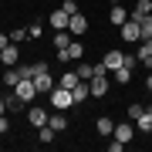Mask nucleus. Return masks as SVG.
<instances>
[{"label":"nucleus","instance_id":"a878e982","mask_svg":"<svg viewBox=\"0 0 152 152\" xmlns=\"http://www.w3.org/2000/svg\"><path fill=\"white\" fill-rule=\"evenodd\" d=\"M54 135L58 132L51 129V125H41V142H54Z\"/></svg>","mask_w":152,"mask_h":152},{"label":"nucleus","instance_id":"39448f33","mask_svg":"<svg viewBox=\"0 0 152 152\" xmlns=\"http://www.w3.org/2000/svg\"><path fill=\"white\" fill-rule=\"evenodd\" d=\"M88 88H91V98H105L108 95V75H95L88 81Z\"/></svg>","mask_w":152,"mask_h":152},{"label":"nucleus","instance_id":"aec40b11","mask_svg":"<svg viewBox=\"0 0 152 152\" xmlns=\"http://www.w3.org/2000/svg\"><path fill=\"white\" fill-rule=\"evenodd\" d=\"M81 54H85V44H81V41H71V44H68V58H71V61H81Z\"/></svg>","mask_w":152,"mask_h":152},{"label":"nucleus","instance_id":"72a5a7b5","mask_svg":"<svg viewBox=\"0 0 152 152\" xmlns=\"http://www.w3.org/2000/svg\"><path fill=\"white\" fill-rule=\"evenodd\" d=\"M0 115H7V102H4V98H0Z\"/></svg>","mask_w":152,"mask_h":152},{"label":"nucleus","instance_id":"dca6fc26","mask_svg":"<svg viewBox=\"0 0 152 152\" xmlns=\"http://www.w3.org/2000/svg\"><path fill=\"white\" fill-rule=\"evenodd\" d=\"M112 139H118V142H129V139H132V125H129V122H122V125H115V132H112Z\"/></svg>","mask_w":152,"mask_h":152},{"label":"nucleus","instance_id":"7ed1b4c3","mask_svg":"<svg viewBox=\"0 0 152 152\" xmlns=\"http://www.w3.org/2000/svg\"><path fill=\"white\" fill-rule=\"evenodd\" d=\"M14 91H17V98H24V102H34V98H37V88H34V78H20V81L14 85Z\"/></svg>","mask_w":152,"mask_h":152},{"label":"nucleus","instance_id":"c756f323","mask_svg":"<svg viewBox=\"0 0 152 152\" xmlns=\"http://www.w3.org/2000/svg\"><path fill=\"white\" fill-rule=\"evenodd\" d=\"M61 7H64V10H68L71 17H75V14H78V4H75V0H61Z\"/></svg>","mask_w":152,"mask_h":152},{"label":"nucleus","instance_id":"1a4fd4ad","mask_svg":"<svg viewBox=\"0 0 152 152\" xmlns=\"http://www.w3.org/2000/svg\"><path fill=\"white\" fill-rule=\"evenodd\" d=\"M68 31H71V34H85V31H88V17H85L81 10H78V14L68 20Z\"/></svg>","mask_w":152,"mask_h":152},{"label":"nucleus","instance_id":"f257e3e1","mask_svg":"<svg viewBox=\"0 0 152 152\" xmlns=\"http://www.w3.org/2000/svg\"><path fill=\"white\" fill-rule=\"evenodd\" d=\"M51 108H58V112H68L71 108V105H75V102H71V88H64V85H58V88H51Z\"/></svg>","mask_w":152,"mask_h":152},{"label":"nucleus","instance_id":"5701e85b","mask_svg":"<svg viewBox=\"0 0 152 152\" xmlns=\"http://www.w3.org/2000/svg\"><path fill=\"white\" fill-rule=\"evenodd\" d=\"M78 81H81V78H78V71H64V75H61V81H58V85H64V88H75Z\"/></svg>","mask_w":152,"mask_h":152},{"label":"nucleus","instance_id":"f8f14e48","mask_svg":"<svg viewBox=\"0 0 152 152\" xmlns=\"http://www.w3.org/2000/svg\"><path fill=\"white\" fill-rule=\"evenodd\" d=\"M0 61H4L7 68H17V61H20V54H17V44H10V48L0 51Z\"/></svg>","mask_w":152,"mask_h":152},{"label":"nucleus","instance_id":"6ab92c4d","mask_svg":"<svg viewBox=\"0 0 152 152\" xmlns=\"http://www.w3.org/2000/svg\"><path fill=\"white\" fill-rule=\"evenodd\" d=\"M48 125H51V129H54V132H64V125H68V118H64V115H61V112L54 108V115H51V118H48Z\"/></svg>","mask_w":152,"mask_h":152},{"label":"nucleus","instance_id":"a211bd4d","mask_svg":"<svg viewBox=\"0 0 152 152\" xmlns=\"http://www.w3.org/2000/svg\"><path fill=\"white\" fill-rule=\"evenodd\" d=\"M135 125H139V132H152V108L142 112L139 118H135Z\"/></svg>","mask_w":152,"mask_h":152},{"label":"nucleus","instance_id":"9d476101","mask_svg":"<svg viewBox=\"0 0 152 152\" xmlns=\"http://www.w3.org/2000/svg\"><path fill=\"white\" fill-rule=\"evenodd\" d=\"M108 20L115 24V27H122V24L129 20V10H125L122 4H112V10H108Z\"/></svg>","mask_w":152,"mask_h":152},{"label":"nucleus","instance_id":"b1692460","mask_svg":"<svg viewBox=\"0 0 152 152\" xmlns=\"http://www.w3.org/2000/svg\"><path fill=\"white\" fill-rule=\"evenodd\" d=\"M75 71H78V78H81V81H91V78H95V64H78Z\"/></svg>","mask_w":152,"mask_h":152},{"label":"nucleus","instance_id":"9b49d317","mask_svg":"<svg viewBox=\"0 0 152 152\" xmlns=\"http://www.w3.org/2000/svg\"><path fill=\"white\" fill-rule=\"evenodd\" d=\"M125 58H129V54H122V51H108L102 64L108 68V71H115V68H122V64H125Z\"/></svg>","mask_w":152,"mask_h":152},{"label":"nucleus","instance_id":"ddd939ff","mask_svg":"<svg viewBox=\"0 0 152 152\" xmlns=\"http://www.w3.org/2000/svg\"><path fill=\"white\" fill-rule=\"evenodd\" d=\"M145 14H152V0H135V7H132L129 17H135V20H139V17H145Z\"/></svg>","mask_w":152,"mask_h":152},{"label":"nucleus","instance_id":"4468645a","mask_svg":"<svg viewBox=\"0 0 152 152\" xmlns=\"http://www.w3.org/2000/svg\"><path fill=\"white\" fill-rule=\"evenodd\" d=\"M95 125H98V135H112V132H115V122L108 118V115H98Z\"/></svg>","mask_w":152,"mask_h":152},{"label":"nucleus","instance_id":"c9c22d12","mask_svg":"<svg viewBox=\"0 0 152 152\" xmlns=\"http://www.w3.org/2000/svg\"><path fill=\"white\" fill-rule=\"evenodd\" d=\"M145 64H149V71H152V58H149V61H145Z\"/></svg>","mask_w":152,"mask_h":152},{"label":"nucleus","instance_id":"cd10ccee","mask_svg":"<svg viewBox=\"0 0 152 152\" xmlns=\"http://www.w3.org/2000/svg\"><path fill=\"white\" fill-rule=\"evenodd\" d=\"M142 112H145V105H129V118H132V122H135Z\"/></svg>","mask_w":152,"mask_h":152},{"label":"nucleus","instance_id":"f3484780","mask_svg":"<svg viewBox=\"0 0 152 152\" xmlns=\"http://www.w3.org/2000/svg\"><path fill=\"white\" fill-rule=\"evenodd\" d=\"M139 31H142V41H152V14L139 17Z\"/></svg>","mask_w":152,"mask_h":152},{"label":"nucleus","instance_id":"393cba45","mask_svg":"<svg viewBox=\"0 0 152 152\" xmlns=\"http://www.w3.org/2000/svg\"><path fill=\"white\" fill-rule=\"evenodd\" d=\"M71 44V31H58L54 34V48H68Z\"/></svg>","mask_w":152,"mask_h":152},{"label":"nucleus","instance_id":"bb28decb","mask_svg":"<svg viewBox=\"0 0 152 152\" xmlns=\"http://www.w3.org/2000/svg\"><path fill=\"white\" fill-rule=\"evenodd\" d=\"M27 37H34V41H37V37H44V27H41L37 20H34L31 27H27Z\"/></svg>","mask_w":152,"mask_h":152},{"label":"nucleus","instance_id":"0eeeda50","mask_svg":"<svg viewBox=\"0 0 152 152\" xmlns=\"http://www.w3.org/2000/svg\"><path fill=\"white\" fill-rule=\"evenodd\" d=\"M48 118H51V112H44V108H27V122L34 125V129L48 125Z\"/></svg>","mask_w":152,"mask_h":152},{"label":"nucleus","instance_id":"6e6552de","mask_svg":"<svg viewBox=\"0 0 152 152\" xmlns=\"http://www.w3.org/2000/svg\"><path fill=\"white\" fill-rule=\"evenodd\" d=\"M85 98H91V88H88V81H78L75 88H71V102H75V105H81Z\"/></svg>","mask_w":152,"mask_h":152},{"label":"nucleus","instance_id":"2eb2a0df","mask_svg":"<svg viewBox=\"0 0 152 152\" xmlns=\"http://www.w3.org/2000/svg\"><path fill=\"white\" fill-rule=\"evenodd\" d=\"M4 102H7V112H20V108H27V102H24V98H17V91H10Z\"/></svg>","mask_w":152,"mask_h":152},{"label":"nucleus","instance_id":"2f4dec72","mask_svg":"<svg viewBox=\"0 0 152 152\" xmlns=\"http://www.w3.org/2000/svg\"><path fill=\"white\" fill-rule=\"evenodd\" d=\"M122 149H125V142H118V139L108 142V152H122Z\"/></svg>","mask_w":152,"mask_h":152},{"label":"nucleus","instance_id":"f704fd0d","mask_svg":"<svg viewBox=\"0 0 152 152\" xmlns=\"http://www.w3.org/2000/svg\"><path fill=\"white\" fill-rule=\"evenodd\" d=\"M145 88H149V91H152V71H149V78H145Z\"/></svg>","mask_w":152,"mask_h":152},{"label":"nucleus","instance_id":"c85d7f7f","mask_svg":"<svg viewBox=\"0 0 152 152\" xmlns=\"http://www.w3.org/2000/svg\"><path fill=\"white\" fill-rule=\"evenodd\" d=\"M10 41H14V44H20V41H27V31H20V27H17V31H10Z\"/></svg>","mask_w":152,"mask_h":152},{"label":"nucleus","instance_id":"20e7f679","mask_svg":"<svg viewBox=\"0 0 152 152\" xmlns=\"http://www.w3.org/2000/svg\"><path fill=\"white\" fill-rule=\"evenodd\" d=\"M118 34H122L129 44H139V41H142V31H139V20H135V17H129V20L118 27Z\"/></svg>","mask_w":152,"mask_h":152},{"label":"nucleus","instance_id":"412c9836","mask_svg":"<svg viewBox=\"0 0 152 152\" xmlns=\"http://www.w3.org/2000/svg\"><path fill=\"white\" fill-rule=\"evenodd\" d=\"M112 75H115V81H118V85H129V81H132V68H125V64L115 68Z\"/></svg>","mask_w":152,"mask_h":152},{"label":"nucleus","instance_id":"4be33fe9","mask_svg":"<svg viewBox=\"0 0 152 152\" xmlns=\"http://www.w3.org/2000/svg\"><path fill=\"white\" fill-rule=\"evenodd\" d=\"M17 81H20V71H17V68H7V71H4V85H7V88H14Z\"/></svg>","mask_w":152,"mask_h":152},{"label":"nucleus","instance_id":"423d86ee","mask_svg":"<svg viewBox=\"0 0 152 152\" xmlns=\"http://www.w3.org/2000/svg\"><path fill=\"white\" fill-rule=\"evenodd\" d=\"M48 20H51V27H54V31H68L71 14L64 10V7H58V10H51V17H48Z\"/></svg>","mask_w":152,"mask_h":152},{"label":"nucleus","instance_id":"7c9ffc66","mask_svg":"<svg viewBox=\"0 0 152 152\" xmlns=\"http://www.w3.org/2000/svg\"><path fill=\"white\" fill-rule=\"evenodd\" d=\"M4 132H10V118H7V115H0V135H4Z\"/></svg>","mask_w":152,"mask_h":152},{"label":"nucleus","instance_id":"473e14b6","mask_svg":"<svg viewBox=\"0 0 152 152\" xmlns=\"http://www.w3.org/2000/svg\"><path fill=\"white\" fill-rule=\"evenodd\" d=\"M10 44H14V41H10V34H0V51H4V48H10Z\"/></svg>","mask_w":152,"mask_h":152},{"label":"nucleus","instance_id":"f03ea898","mask_svg":"<svg viewBox=\"0 0 152 152\" xmlns=\"http://www.w3.org/2000/svg\"><path fill=\"white\" fill-rule=\"evenodd\" d=\"M34 88H37V95H51V88H54V78L48 75L44 64H37V71H34Z\"/></svg>","mask_w":152,"mask_h":152}]
</instances>
